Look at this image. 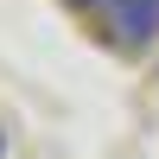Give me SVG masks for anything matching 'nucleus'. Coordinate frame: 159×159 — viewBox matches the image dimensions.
<instances>
[{"label": "nucleus", "mask_w": 159, "mask_h": 159, "mask_svg": "<svg viewBox=\"0 0 159 159\" xmlns=\"http://www.w3.org/2000/svg\"><path fill=\"white\" fill-rule=\"evenodd\" d=\"M108 25L121 45H153L159 38V0H108Z\"/></svg>", "instance_id": "1"}, {"label": "nucleus", "mask_w": 159, "mask_h": 159, "mask_svg": "<svg viewBox=\"0 0 159 159\" xmlns=\"http://www.w3.org/2000/svg\"><path fill=\"white\" fill-rule=\"evenodd\" d=\"M76 7H108V0H76Z\"/></svg>", "instance_id": "2"}, {"label": "nucleus", "mask_w": 159, "mask_h": 159, "mask_svg": "<svg viewBox=\"0 0 159 159\" xmlns=\"http://www.w3.org/2000/svg\"><path fill=\"white\" fill-rule=\"evenodd\" d=\"M0 153H7V134H0Z\"/></svg>", "instance_id": "3"}]
</instances>
